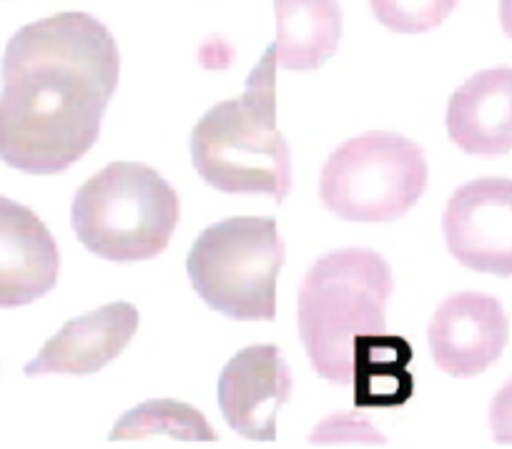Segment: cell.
Segmentation results:
<instances>
[{
	"instance_id": "7a4b0ae2",
	"label": "cell",
	"mask_w": 512,
	"mask_h": 449,
	"mask_svg": "<svg viewBox=\"0 0 512 449\" xmlns=\"http://www.w3.org/2000/svg\"><path fill=\"white\" fill-rule=\"evenodd\" d=\"M277 48H267L241 96L216 103L191 131V161L201 179L224 194L292 191V154L277 126Z\"/></svg>"
},
{
	"instance_id": "52a82bcc",
	"label": "cell",
	"mask_w": 512,
	"mask_h": 449,
	"mask_svg": "<svg viewBox=\"0 0 512 449\" xmlns=\"http://www.w3.org/2000/svg\"><path fill=\"white\" fill-rule=\"evenodd\" d=\"M442 231L462 266L512 276V179L485 176L460 186L447 201Z\"/></svg>"
},
{
	"instance_id": "277c9868",
	"label": "cell",
	"mask_w": 512,
	"mask_h": 449,
	"mask_svg": "<svg viewBox=\"0 0 512 449\" xmlns=\"http://www.w3.org/2000/svg\"><path fill=\"white\" fill-rule=\"evenodd\" d=\"M181 219L179 194L156 169L113 161L76 191L78 241L106 261H149L169 246Z\"/></svg>"
},
{
	"instance_id": "8fae6325",
	"label": "cell",
	"mask_w": 512,
	"mask_h": 449,
	"mask_svg": "<svg viewBox=\"0 0 512 449\" xmlns=\"http://www.w3.org/2000/svg\"><path fill=\"white\" fill-rule=\"evenodd\" d=\"M139 329V309L126 302H113L63 324L41 352L26 364V377L41 374H83L101 372L111 364Z\"/></svg>"
},
{
	"instance_id": "9a60e30c",
	"label": "cell",
	"mask_w": 512,
	"mask_h": 449,
	"mask_svg": "<svg viewBox=\"0 0 512 449\" xmlns=\"http://www.w3.org/2000/svg\"><path fill=\"white\" fill-rule=\"evenodd\" d=\"M154 434H166L181 442H216V432L209 419L191 404L179 399H149L139 407L128 409L113 424L108 439L111 442H139Z\"/></svg>"
},
{
	"instance_id": "9c48e42d",
	"label": "cell",
	"mask_w": 512,
	"mask_h": 449,
	"mask_svg": "<svg viewBox=\"0 0 512 449\" xmlns=\"http://www.w3.org/2000/svg\"><path fill=\"white\" fill-rule=\"evenodd\" d=\"M292 372L274 344H254L229 359L219 377L221 414L251 442L277 439L279 409L292 397Z\"/></svg>"
},
{
	"instance_id": "8992f818",
	"label": "cell",
	"mask_w": 512,
	"mask_h": 449,
	"mask_svg": "<svg viewBox=\"0 0 512 449\" xmlns=\"http://www.w3.org/2000/svg\"><path fill=\"white\" fill-rule=\"evenodd\" d=\"M425 151L395 131H367L332 151L319 176V199L359 224H387L415 209L427 189Z\"/></svg>"
},
{
	"instance_id": "2e32d148",
	"label": "cell",
	"mask_w": 512,
	"mask_h": 449,
	"mask_svg": "<svg viewBox=\"0 0 512 449\" xmlns=\"http://www.w3.org/2000/svg\"><path fill=\"white\" fill-rule=\"evenodd\" d=\"M374 18L395 33H425L440 26L457 0H369Z\"/></svg>"
},
{
	"instance_id": "e0dca14e",
	"label": "cell",
	"mask_w": 512,
	"mask_h": 449,
	"mask_svg": "<svg viewBox=\"0 0 512 449\" xmlns=\"http://www.w3.org/2000/svg\"><path fill=\"white\" fill-rule=\"evenodd\" d=\"M312 444H387L377 424L362 412H337L324 417L309 434Z\"/></svg>"
},
{
	"instance_id": "ac0fdd59",
	"label": "cell",
	"mask_w": 512,
	"mask_h": 449,
	"mask_svg": "<svg viewBox=\"0 0 512 449\" xmlns=\"http://www.w3.org/2000/svg\"><path fill=\"white\" fill-rule=\"evenodd\" d=\"M490 434L497 444L512 447V377L497 389L490 404Z\"/></svg>"
},
{
	"instance_id": "d6986e66",
	"label": "cell",
	"mask_w": 512,
	"mask_h": 449,
	"mask_svg": "<svg viewBox=\"0 0 512 449\" xmlns=\"http://www.w3.org/2000/svg\"><path fill=\"white\" fill-rule=\"evenodd\" d=\"M500 23L502 31L512 38V0H500Z\"/></svg>"
},
{
	"instance_id": "6da1fadb",
	"label": "cell",
	"mask_w": 512,
	"mask_h": 449,
	"mask_svg": "<svg viewBox=\"0 0 512 449\" xmlns=\"http://www.w3.org/2000/svg\"><path fill=\"white\" fill-rule=\"evenodd\" d=\"M118 68L116 38L91 13L63 11L13 33L0 66V161L33 176L71 169L101 133Z\"/></svg>"
},
{
	"instance_id": "30bf717a",
	"label": "cell",
	"mask_w": 512,
	"mask_h": 449,
	"mask_svg": "<svg viewBox=\"0 0 512 449\" xmlns=\"http://www.w3.org/2000/svg\"><path fill=\"white\" fill-rule=\"evenodd\" d=\"M61 254L36 211L0 196V309L33 304L56 286Z\"/></svg>"
},
{
	"instance_id": "7c38bea8",
	"label": "cell",
	"mask_w": 512,
	"mask_h": 449,
	"mask_svg": "<svg viewBox=\"0 0 512 449\" xmlns=\"http://www.w3.org/2000/svg\"><path fill=\"white\" fill-rule=\"evenodd\" d=\"M447 133L465 154H510L512 66L485 68L452 93L447 103Z\"/></svg>"
},
{
	"instance_id": "5b68a950",
	"label": "cell",
	"mask_w": 512,
	"mask_h": 449,
	"mask_svg": "<svg viewBox=\"0 0 512 449\" xmlns=\"http://www.w3.org/2000/svg\"><path fill=\"white\" fill-rule=\"evenodd\" d=\"M284 241L267 216H231L196 236L186 271L196 294L236 322L277 317V279Z\"/></svg>"
},
{
	"instance_id": "ba28073f",
	"label": "cell",
	"mask_w": 512,
	"mask_h": 449,
	"mask_svg": "<svg viewBox=\"0 0 512 449\" xmlns=\"http://www.w3.org/2000/svg\"><path fill=\"white\" fill-rule=\"evenodd\" d=\"M432 359L450 377H477L502 357L510 322L495 296L457 291L437 307L430 329Z\"/></svg>"
},
{
	"instance_id": "5bb4252c",
	"label": "cell",
	"mask_w": 512,
	"mask_h": 449,
	"mask_svg": "<svg viewBox=\"0 0 512 449\" xmlns=\"http://www.w3.org/2000/svg\"><path fill=\"white\" fill-rule=\"evenodd\" d=\"M412 344L397 334H372L354 342L352 384L357 409H392L410 402L415 394V377L410 362Z\"/></svg>"
},
{
	"instance_id": "3957f363",
	"label": "cell",
	"mask_w": 512,
	"mask_h": 449,
	"mask_svg": "<svg viewBox=\"0 0 512 449\" xmlns=\"http://www.w3.org/2000/svg\"><path fill=\"white\" fill-rule=\"evenodd\" d=\"M392 294L390 264L372 249L329 251L299 286V337L317 374L352 384L354 342L384 334Z\"/></svg>"
},
{
	"instance_id": "4fadbf2b",
	"label": "cell",
	"mask_w": 512,
	"mask_h": 449,
	"mask_svg": "<svg viewBox=\"0 0 512 449\" xmlns=\"http://www.w3.org/2000/svg\"><path fill=\"white\" fill-rule=\"evenodd\" d=\"M277 63L289 71H317L342 38L339 0H274Z\"/></svg>"
}]
</instances>
